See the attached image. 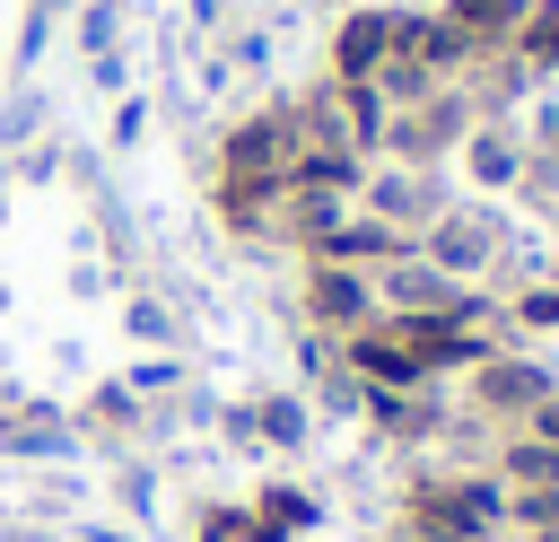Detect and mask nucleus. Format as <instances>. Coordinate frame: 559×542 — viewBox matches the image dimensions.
<instances>
[{
    "label": "nucleus",
    "mask_w": 559,
    "mask_h": 542,
    "mask_svg": "<svg viewBox=\"0 0 559 542\" xmlns=\"http://www.w3.org/2000/svg\"><path fill=\"white\" fill-rule=\"evenodd\" d=\"M463 393H472V411H480V420L524 428V420H533V402H550V393H559V376H550L542 358H524V350H489V358H472V367H463Z\"/></svg>",
    "instance_id": "nucleus-3"
},
{
    "label": "nucleus",
    "mask_w": 559,
    "mask_h": 542,
    "mask_svg": "<svg viewBox=\"0 0 559 542\" xmlns=\"http://www.w3.org/2000/svg\"><path fill=\"white\" fill-rule=\"evenodd\" d=\"M358 210L419 245V236L445 219V175H437V166H367V175H358Z\"/></svg>",
    "instance_id": "nucleus-4"
},
{
    "label": "nucleus",
    "mask_w": 559,
    "mask_h": 542,
    "mask_svg": "<svg viewBox=\"0 0 559 542\" xmlns=\"http://www.w3.org/2000/svg\"><path fill=\"white\" fill-rule=\"evenodd\" d=\"M411 254V236H393L384 219H367V210H341L332 227H314V245H306V262H349V271H384V262H402Z\"/></svg>",
    "instance_id": "nucleus-7"
},
{
    "label": "nucleus",
    "mask_w": 559,
    "mask_h": 542,
    "mask_svg": "<svg viewBox=\"0 0 559 542\" xmlns=\"http://www.w3.org/2000/svg\"><path fill=\"white\" fill-rule=\"evenodd\" d=\"M507 525L550 533V525H559V490H507Z\"/></svg>",
    "instance_id": "nucleus-11"
},
{
    "label": "nucleus",
    "mask_w": 559,
    "mask_h": 542,
    "mask_svg": "<svg viewBox=\"0 0 559 542\" xmlns=\"http://www.w3.org/2000/svg\"><path fill=\"white\" fill-rule=\"evenodd\" d=\"M376 315H445V323H489L498 306H489L472 280H445L437 262L402 254V262H384V271H376Z\"/></svg>",
    "instance_id": "nucleus-2"
},
{
    "label": "nucleus",
    "mask_w": 559,
    "mask_h": 542,
    "mask_svg": "<svg viewBox=\"0 0 559 542\" xmlns=\"http://www.w3.org/2000/svg\"><path fill=\"white\" fill-rule=\"evenodd\" d=\"M498 315H507L515 332H559V280H542V288H515Z\"/></svg>",
    "instance_id": "nucleus-10"
},
{
    "label": "nucleus",
    "mask_w": 559,
    "mask_h": 542,
    "mask_svg": "<svg viewBox=\"0 0 559 542\" xmlns=\"http://www.w3.org/2000/svg\"><path fill=\"white\" fill-rule=\"evenodd\" d=\"M480 114H472V96L463 87H428L419 105H384V122H376V149H384V166H445L454 149H463V131H472Z\"/></svg>",
    "instance_id": "nucleus-1"
},
{
    "label": "nucleus",
    "mask_w": 559,
    "mask_h": 542,
    "mask_svg": "<svg viewBox=\"0 0 559 542\" xmlns=\"http://www.w3.org/2000/svg\"><path fill=\"white\" fill-rule=\"evenodd\" d=\"M411 254H419V262H437L445 280H480V271H498L507 227H498L489 210H454V201H445V219H437V227H428Z\"/></svg>",
    "instance_id": "nucleus-5"
},
{
    "label": "nucleus",
    "mask_w": 559,
    "mask_h": 542,
    "mask_svg": "<svg viewBox=\"0 0 559 542\" xmlns=\"http://www.w3.org/2000/svg\"><path fill=\"white\" fill-rule=\"evenodd\" d=\"M262 428H271V437H280V446H288V437H297V428H306V420H297V402H262Z\"/></svg>",
    "instance_id": "nucleus-12"
},
{
    "label": "nucleus",
    "mask_w": 559,
    "mask_h": 542,
    "mask_svg": "<svg viewBox=\"0 0 559 542\" xmlns=\"http://www.w3.org/2000/svg\"><path fill=\"white\" fill-rule=\"evenodd\" d=\"M524 542H559V525H550V533H524Z\"/></svg>",
    "instance_id": "nucleus-14"
},
{
    "label": "nucleus",
    "mask_w": 559,
    "mask_h": 542,
    "mask_svg": "<svg viewBox=\"0 0 559 542\" xmlns=\"http://www.w3.org/2000/svg\"><path fill=\"white\" fill-rule=\"evenodd\" d=\"M498 481H507V490H559V446L533 437V428H515V437L498 446Z\"/></svg>",
    "instance_id": "nucleus-9"
},
{
    "label": "nucleus",
    "mask_w": 559,
    "mask_h": 542,
    "mask_svg": "<svg viewBox=\"0 0 559 542\" xmlns=\"http://www.w3.org/2000/svg\"><path fill=\"white\" fill-rule=\"evenodd\" d=\"M306 323L314 332H358L376 323V271H349V262H306Z\"/></svg>",
    "instance_id": "nucleus-6"
},
{
    "label": "nucleus",
    "mask_w": 559,
    "mask_h": 542,
    "mask_svg": "<svg viewBox=\"0 0 559 542\" xmlns=\"http://www.w3.org/2000/svg\"><path fill=\"white\" fill-rule=\"evenodd\" d=\"M524 428H533V437H550V446H559V393H550V402H533V420H524Z\"/></svg>",
    "instance_id": "nucleus-13"
},
{
    "label": "nucleus",
    "mask_w": 559,
    "mask_h": 542,
    "mask_svg": "<svg viewBox=\"0 0 559 542\" xmlns=\"http://www.w3.org/2000/svg\"><path fill=\"white\" fill-rule=\"evenodd\" d=\"M454 157H463V175H472L480 192H507V184H524V140H515L507 122H472Z\"/></svg>",
    "instance_id": "nucleus-8"
}]
</instances>
